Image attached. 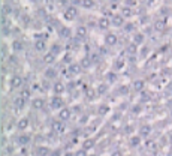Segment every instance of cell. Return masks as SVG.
Here are the masks:
<instances>
[{"mask_svg":"<svg viewBox=\"0 0 172 156\" xmlns=\"http://www.w3.org/2000/svg\"><path fill=\"white\" fill-rule=\"evenodd\" d=\"M64 129V126H63V123H54V131H57V132H60V131H63Z\"/></svg>","mask_w":172,"mask_h":156,"instance_id":"cell-16","label":"cell"},{"mask_svg":"<svg viewBox=\"0 0 172 156\" xmlns=\"http://www.w3.org/2000/svg\"><path fill=\"white\" fill-rule=\"evenodd\" d=\"M77 156H87V153H85V150H81V152H78Z\"/></svg>","mask_w":172,"mask_h":156,"instance_id":"cell-31","label":"cell"},{"mask_svg":"<svg viewBox=\"0 0 172 156\" xmlns=\"http://www.w3.org/2000/svg\"><path fill=\"white\" fill-rule=\"evenodd\" d=\"M75 17H77V9H75L73 6H69V8L64 11V18L66 20H73Z\"/></svg>","mask_w":172,"mask_h":156,"instance_id":"cell-1","label":"cell"},{"mask_svg":"<svg viewBox=\"0 0 172 156\" xmlns=\"http://www.w3.org/2000/svg\"><path fill=\"white\" fill-rule=\"evenodd\" d=\"M132 29H133L132 24H127V26H126V30H127V32H132Z\"/></svg>","mask_w":172,"mask_h":156,"instance_id":"cell-30","label":"cell"},{"mask_svg":"<svg viewBox=\"0 0 172 156\" xmlns=\"http://www.w3.org/2000/svg\"><path fill=\"white\" fill-rule=\"evenodd\" d=\"M62 105H63L62 98H54V99H52V107H54V108H60Z\"/></svg>","mask_w":172,"mask_h":156,"instance_id":"cell-8","label":"cell"},{"mask_svg":"<svg viewBox=\"0 0 172 156\" xmlns=\"http://www.w3.org/2000/svg\"><path fill=\"white\" fill-rule=\"evenodd\" d=\"M27 125H28V120H27V119H22V120L18 123V128H20V129H26Z\"/></svg>","mask_w":172,"mask_h":156,"instance_id":"cell-13","label":"cell"},{"mask_svg":"<svg viewBox=\"0 0 172 156\" xmlns=\"http://www.w3.org/2000/svg\"><path fill=\"white\" fill-rule=\"evenodd\" d=\"M133 87L136 89V90H141V89L144 87V83H142V81H136V83L133 84Z\"/></svg>","mask_w":172,"mask_h":156,"instance_id":"cell-18","label":"cell"},{"mask_svg":"<svg viewBox=\"0 0 172 156\" xmlns=\"http://www.w3.org/2000/svg\"><path fill=\"white\" fill-rule=\"evenodd\" d=\"M142 41H144V35H142V33H135V36H133V42L141 44Z\"/></svg>","mask_w":172,"mask_h":156,"instance_id":"cell-10","label":"cell"},{"mask_svg":"<svg viewBox=\"0 0 172 156\" xmlns=\"http://www.w3.org/2000/svg\"><path fill=\"white\" fill-rule=\"evenodd\" d=\"M52 60H54V54H52V53H49V54L45 56V62H47V63H49V62H52Z\"/></svg>","mask_w":172,"mask_h":156,"instance_id":"cell-17","label":"cell"},{"mask_svg":"<svg viewBox=\"0 0 172 156\" xmlns=\"http://www.w3.org/2000/svg\"><path fill=\"white\" fill-rule=\"evenodd\" d=\"M85 33H87L85 27H78V30H77V35L79 36V38H84V36H85Z\"/></svg>","mask_w":172,"mask_h":156,"instance_id":"cell-11","label":"cell"},{"mask_svg":"<svg viewBox=\"0 0 172 156\" xmlns=\"http://www.w3.org/2000/svg\"><path fill=\"white\" fill-rule=\"evenodd\" d=\"M12 47H14V50H21V48H22V45H21V44H20L18 41H15Z\"/></svg>","mask_w":172,"mask_h":156,"instance_id":"cell-23","label":"cell"},{"mask_svg":"<svg viewBox=\"0 0 172 156\" xmlns=\"http://www.w3.org/2000/svg\"><path fill=\"white\" fill-rule=\"evenodd\" d=\"M112 156H121V153H120V152H115V153H112Z\"/></svg>","mask_w":172,"mask_h":156,"instance_id":"cell-33","label":"cell"},{"mask_svg":"<svg viewBox=\"0 0 172 156\" xmlns=\"http://www.w3.org/2000/svg\"><path fill=\"white\" fill-rule=\"evenodd\" d=\"M130 15H132L130 6H121V17H130Z\"/></svg>","mask_w":172,"mask_h":156,"instance_id":"cell-4","label":"cell"},{"mask_svg":"<svg viewBox=\"0 0 172 156\" xmlns=\"http://www.w3.org/2000/svg\"><path fill=\"white\" fill-rule=\"evenodd\" d=\"M54 89H56V93H63V92H64V86L60 84V83H57V84L54 86Z\"/></svg>","mask_w":172,"mask_h":156,"instance_id":"cell-12","label":"cell"},{"mask_svg":"<svg viewBox=\"0 0 172 156\" xmlns=\"http://www.w3.org/2000/svg\"><path fill=\"white\" fill-rule=\"evenodd\" d=\"M45 155H48V149L41 147V149H39V156H45Z\"/></svg>","mask_w":172,"mask_h":156,"instance_id":"cell-22","label":"cell"},{"mask_svg":"<svg viewBox=\"0 0 172 156\" xmlns=\"http://www.w3.org/2000/svg\"><path fill=\"white\" fill-rule=\"evenodd\" d=\"M129 51H130V53H135V51H136V47H135V45H130V47H129Z\"/></svg>","mask_w":172,"mask_h":156,"instance_id":"cell-29","label":"cell"},{"mask_svg":"<svg viewBox=\"0 0 172 156\" xmlns=\"http://www.w3.org/2000/svg\"><path fill=\"white\" fill-rule=\"evenodd\" d=\"M156 29H157V30H163V29H165V23H163V21H159V23H156Z\"/></svg>","mask_w":172,"mask_h":156,"instance_id":"cell-19","label":"cell"},{"mask_svg":"<svg viewBox=\"0 0 172 156\" xmlns=\"http://www.w3.org/2000/svg\"><path fill=\"white\" fill-rule=\"evenodd\" d=\"M28 135H22V137H20V143L21 144H24V143H28Z\"/></svg>","mask_w":172,"mask_h":156,"instance_id":"cell-21","label":"cell"},{"mask_svg":"<svg viewBox=\"0 0 172 156\" xmlns=\"http://www.w3.org/2000/svg\"><path fill=\"white\" fill-rule=\"evenodd\" d=\"M82 6H84V8H87V9H91L93 6H94V2L93 0H82Z\"/></svg>","mask_w":172,"mask_h":156,"instance_id":"cell-7","label":"cell"},{"mask_svg":"<svg viewBox=\"0 0 172 156\" xmlns=\"http://www.w3.org/2000/svg\"><path fill=\"white\" fill-rule=\"evenodd\" d=\"M123 18L124 17H114V18H112V24H114V26H121L123 24Z\"/></svg>","mask_w":172,"mask_h":156,"instance_id":"cell-9","label":"cell"},{"mask_svg":"<svg viewBox=\"0 0 172 156\" xmlns=\"http://www.w3.org/2000/svg\"><path fill=\"white\" fill-rule=\"evenodd\" d=\"M43 48H45L43 41H37V42H36V50H43Z\"/></svg>","mask_w":172,"mask_h":156,"instance_id":"cell-20","label":"cell"},{"mask_svg":"<svg viewBox=\"0 0 172 156\" xmlns=\"http://www.w3.org/2000/svg\"><path fill=\"white\" fill-rule=\"evenodd\" d=\"M21 83H22V80H21L20 77H14V78L11 80V86H12V87H18V86H21Z\"/></svg>","mask_w":172,"mask_h":156,"instance_id":"cell-6","label":"cell"},{"mask_svg":"<svg viewBox=\"0 0 172 156\" xmlns=\"http://www.w3.org/2000/svg\"><path fill=\"white\" fill-rule=\"evenodd\" d=\"M47 75H48V77H54V75H56V72L52 71V69H48V71H47Z\"/></svg>","mask_w":172,"mask_h":156,"instance_id":"cell-25","label":"cell"},{"mask_svg":"<svg viewBox=\"0 0 172 156\" xmlns=\"http://www.w3.org/2000/svg\"><path fill=\"white\" fill-rule=\"evenodd\" d=\"M42 105H43L42 99H35V101H33V107H35V108H42Z\"/></svg>","mask_w":172,"mask_h":156,"instance_id":"cell-14","label":"cell"},{"mask_svg":"<svg viewBox=\"0 0 172 156\" xmlns=\"http://www.w3.org/2000/svg\"><path fill=\"white\" fill-rule=\"evenodd\" d=\"M93 144H94V141H93V140H87L85 143H84V149H85V150H88L90 147H93Z\"/></svg>","mask_w":172,"mask_h":156,"instance_id":"cell-15","label":"cell"},{"mask_svg":"<svg viewBox=\"0 0 172 156\" xmlns=\"http://www.w3.org/2000/svg\"><path fill=\"white\" fill-rule=\"evenodd\" d=\"M115 42H117V36L114 33H109L106 36V44H108V45H114Z\"/></svg>","mask_w":172,"mask_h":156,"instance_id":"cell-5","label":"cell"},{"mask_svg":"<svg viewBox=\"0 0 172 156\" xmlns=\"http://www.w3.org/2000/svg\"><path fill=\"white\" fill-rule=\"evenodd\" d=\"M69 117H70V111L67 110V108L60 110V119H62V120H67Z\"/></svg>","mask_w":172,"mask_h":156,"instance_id":"cell-3","label":"cell"},{"mask_svg":"<svg viewBox=\"0 0 172 156\" xmlns=\"http://www.w3.org/2000/svg\"><path fill=\"white\" fill-rule=\"evenodd\" d=\"M15 104H17V107H21V105H22V99H21V98L17 99V101H15Z\"/></svg>","mask_w":172,"mask_h":156,"instance_id":"cell-28","label":"cell"},{"mask_svg":"<svg viewBox=\"0 0 172 156\" xmlns=\"http://www.w3.org/2000/svg\"><path fill=\"white\" fill-rule=\"evenodd\" d=\"M97 26H99V29H102V30H106L109 27V18H106V17L99 18L97 20Z\"/></svg>","mask_w":172,"mask_h":156,"instance_id":"cell-2","label":"cell"},{"mask_svg":"<svg viewBox=\"0 0 172 156\" xmlns=\"http://www.w3.org/2000/svg\"><path fill=\"white\" fill-rule=\"evenodd\" d=\"M70 71H72V72H75V74L79 72V69H78V66H77V65H72V66H70Z\"/></svg>","mask_w":172,"mask_h":156,"instance_id":"cell-24","label":"cell"},{"mask_svg":"<svg viewBox=\"0 0 172 156\" xmlns=\"http://www.w3.org/2000/svg\"><path fill=\"white\" fill-rule=\"evenodd\" d=\"M132 144H133V146L139 144V138H138V137H135V140H132Z\"/></svg>","mask_w":172,"mask_h":156,"instance_id":"cell-27","label":"cell"},{"mask_svg":"<svg viewBox=\"0 0 172 156\" xmlns=\"http://www.w3.org/2000/svg\"><path fill=\"white\" fill-rule=\"evenodd\" d=\"M108 78H109L111 81H114V80H115V75H114V74H111V75H108Z\"/></svg>","mask_w":172,"mask_h":156,"instance_id":"cell-32","label":"cell"},{"mask_svg":"<svg viewBox=\"0 0 172 156\" xmlns=\"http://www.w3.org/2000/svg\"><path fill=\"white\" fill-rule=\"evenodd\" d=\"M21 96H22V98H28V96H30V92H28V90H24V92L21 93Z\"/></svg>","mask_w":172,"mask_h":156,"instance_id":"cell-26","label":"cell"},{"mask_svg":"<svg viewBox=\"0 0 172 156\" xmlns=\"http://www.w3.org/2000/svg\"><path fill=\"white\" fill-rule=\"evenodd\" d=\"M112 2H117V0H112Z\"/></svg>","mask_w":172,"mask_h":156,"instance_id":"cell-34","label":"cell"}]
</instances>
